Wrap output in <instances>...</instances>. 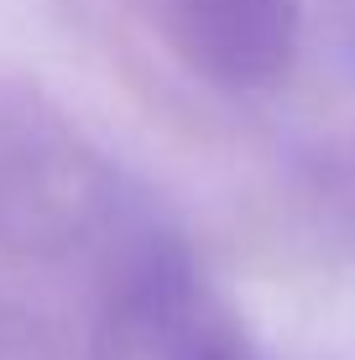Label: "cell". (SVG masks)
Wrapping results in <instances>:
<instances>
[{"mask_svg":"<svg viewBox=\"0 0 355 360\" xmlns=\"http://www.w3.org/2000/svg\"><path fill=\"white\" fill-rule=\"evenodd\" d=\"M173 16L188 58L225 84L272 79L292 42L288 0H173Z\"/></svg>","mask_w":355,"mask_h":360,"instance_id":"cell-1","label":"cell"},{"mask_svg":"<svg viewBox=\"0 0 355 360\" xmlns=\"http://www.w3.org/2000/svg\"><path fill=\"white\" fill-rule=\"evenodd\" d=\"M162 329H167V360H251L225 319L204 314L188 297V288H167L162 297Z\"/></svg>","mask_w":355,"mask_h":360,"instance_id":"cell-2","label":"cell"}]
</instances>
